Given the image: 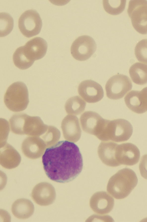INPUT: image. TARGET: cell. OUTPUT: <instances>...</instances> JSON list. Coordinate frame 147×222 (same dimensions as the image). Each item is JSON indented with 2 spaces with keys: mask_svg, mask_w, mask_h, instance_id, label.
<instances>
[{
  "mask_svg": "<svg viewBox=\"0 0 147 222\" xmlns=\"http://www.w3.org/2000/svg\"><path fill=\"white\" fill-rule=\"evenodd\" d=\"M42 159L47 176L57 182L65 183L73 180L83 168L82 157L79 148L68 141H59L47 148Z\"/></svg>",
  "mask_w": 147,
  "mask_h": 222,
  "instance_id": "6da1fadb",
  "label": "cell"
},
{
  "mask_svg": "<svg viewBox=\"0 0 147 222\" xmlns=\"http://www.w3.org/2000/svg\"><path fill=\"white\" fill-rule=\"evenodd\" d=\"M138 182L137 176L133 170L127 168H123L110 178L107 190L115 199H123L130 194Z\"/></svg>",
  "mask_w": 147,
  "mask_h": 222,
  "instance_id": "7a4b0ae2",
  "label": "cell"
},
{
  "mask_svg": "<svg viewBox=\"0 0 147 222\" xmlns=\"http://www.w3.org/2000/svg\"><path fill=\"white\" fill-rule=\"evenodd\" d=\"M9 123L11 131L13 133L34 136L42 135L48 126L40 117L30 116L24 113L13 114L10 118Z\"/></svg>",
  "mask_w": 147,
  "mask_h": 222,
  "instance_id": "3957f363",
  "label": "cell"
},
{
  "mask_svg": "<svg viewBox=\"0 0 147 222\" xmlns=\"http://www.w3.org/2000/svg\"><path fill=\"white\" fill-rule=\"evenodd\" d=\"M133 131L132 125L125 119H106L98 138L104 141L111 140L118 142H123L130 138Z\"/></svg>",
  "mask_w": 147,
  "mask_h": 222,
  "instance_id": "277c9868",
  "label": "cell"
},
{
  "mask_svg": "<svg viewBox=\"0 0 147 222\" xmlns=\"http://www.w3.org/2000/svg\"><path fill=\"white\" fill-rule=\"evenodd\" d=\"M4 103L10 110L17 112L23 111L29 102L27 87L23 82L13 83L8 88L4 97Z\"/></svg>",
  "mask_w": 147,
  "mask_h": 222,
  "instance_id": "5b68a950",
  "label": "cell"
},
{
  "mask_svg": "<svg viewBox=\"0 0 147 222\" xmlns=\"http://www.w3.org/2000/svg\"><path fill=\"white\" fill-rule=\"evenodd\" d=\"M127 12L134 29L141 34H147V1H130Z\"/></svg>",
  "mask_w": 147,
  "mask_h": 222,
  "instance_id": "8992f818",
  "label": "cell"
},
{
  "mask_svg": "<svg viewBox=\"0 0 147 222\" xmlns=\"http://www.w3.org/2000/svg\"><path fill=\"white\" fill-rule=\"evenodd\" d=\"M132 87V82L127 76L115 75L108 80L105 85L107 97L114 100L120 99L131 90Z\"/></svg>",
  "mask_w": 147,
  "mask_h": 222,
  "instance_id": "52a82bcc",
  "label": "cell"
},
{
  "mask_svg": "<svg viewBox=\"0 0 147 222\" xmlns=\"http://www.w3.org/2000/svg\"><path fill=\"white\" fill-rule=\"evenodd\" d=\"M18 23L21 32L28 38L38 34L42 25L40 15L34 10H29L24 12L20 17Z\"/></svg>",
  "mask_w": 147,
  "mask_h": 222,
  "instance_id": "ba28073f",
  "label": "cell"
},
{
  "mask_svg": "<svg viewBox=\"0 0 147 222\" xmlns=\"http://www.w3.org/2000/svg\"><path fill=\"white\" fill-rule=\"evenodd\" d=\"M96 48V45L93 38L89 36L83 35L74 41L70 50L74 59L83 61L89 59L94 53Z\"/></svg>",
  "mask_w": 147,
  "mask_h": 222,
  "instance_id": "9c48e42d",
  "label": "cell"
},
{
  "mask_svg": "<svg viewBox=\"0 0 147 222\" xmlns=\"http://www.w3.org/2000/svg\"><path fill=\"white\" fill-rule=\"evenodd\" d=\"M140 153L135 145L130 143L118 144L116 149L115 158L119 165H133L139 161Z\"/></svg>",
  "mask_w": 147,
  "mask_h": 222,
  "instance_id": "30bf717a",
  "label": "cell"
},
{
  "mask_svg": "<svg viewBox=\"0 0 147 222\" xmlns=\"http://www.w3.org/2000/svg\"><path fill=\"white\" fill-rule=\"evenodd\" d=\"M21 48L26 57L33 64L34 61L40 59L45 56L47 44L43 38L36 37L28 41Z\"/></svg>",
  "mask_w": 147,
  "mask_h": 222,
  "instance_id": "8fae6325",
  "label": "cell"
},
{
  "mask_svg": "<svg viewBox=\"0 0 147 222\" xmlns=\"http://www.w3.org/2000/svg\"><path fill=\"white\" fill-rule=\"evenodd\" d=\"M79 95L86 102L90 103L97 102L103 98V88L97 82L90 80L81 82L78 87Z\"/></svg>",
  "mask_w": 147,
  "mask_h": 222,
  "instance_id": "7c38bea8",
  "label": "cell"
},
{
  "mask_svg": "<svg viewBox=\"0 0 147 222\" xmlns=\"http://www.w3.org/2000/svg\"><path fill=\"white\" fill-rule=\"evenodd\" d=\"M56 196L54 188L51 184L47 182H41L36 185L31 193L34 201L41 206H47L52 204Z\"/></svg>",
  "mask_w": 147,
  "mask_h": 222,
  "instance_id": "4fadbf2b",
  "label": "cell"
},
{
  "mask_svg": "<svg viewBox=\"0 0 147 222\" xmlns=\"http://www.w3.org/2000/svg\"><path fill=\"white\" fill-rule=\"evenodd\" d=\"M127 107L132 111L139 114L147 111V87L141 91L132 90L124 98Z\"/></svg>",
  "mask_w": 147,
  "mask_h": 222,
  "instance_id": "5bb4252c",
  "label": "cell"
},
{
  "mask_svg": "<svg viewBox=\"0 0 147 222\" xmlns=\"http://www.w3.org/2000/svg\"><path fill=\"white\" fill-rule=\"evenodd\" d=\"M46 145L39 137L32 136L26 138L21 146L22 152L26 157L36 159L40 157L43 154Z\"/></svg>",
  "mask_w": 147,
  "mask_h": 222,
  "instance_id": "9a60e30c",
  "label": "cell"
},
{
  "mask_svg": "<svg viewBox=\"0 0 147 222\" xmlns=\"http://www.w3.org/2000/svg\"><path fill=\"white\" fill-rule=\"evenodd\" d=\"M61 128L64 137L68 141L76 142L80 138L81 130L78 118L76 116L67 115L62 121Z\"/></svg>",
  "mask_w": 147,
  "mask_h": 222,
  "instance_id": "2e32d148",
  "label": "cell"
},
{
  "mask_svg": "<svg viewBox=\"0 0 147 222\" xmlns=\"http://www.w3.org/2000/svg\"><path fill=\"white\" fill-rule=\"evenodd\" d=\"M114 204L113 198L104 192L95 193L90 200V205L92 209L99 214L109 213L113 209Z\"/></svg>",
  "mask_w": 147,
  "mask_h": 222,
  "instance_id": "e0dca14e",
  "label": "cell"
},
{
  "mask_svg": "<svg viewBox=\"0 0 147 222\" xmlns=\"http://www.w3.org/2000/svg\"><path fill=\"white\" fill-rule=\"evenodd\" d=\"M21 161L20 154L11 145L6 143L1 147L0 162L3 168L9 169L15 168Z\"/></svg>",
  "mask_w": 147,
  "mask_h": 222,
  "instance_id": "ac0fdd59",
  "label": "cell"
},
{
  "mask_svg": "<svg viewBox=\"0 0 147 222\" xmlns=\"http://www.w3.org/2000/svg\"><path fill=\"white\" fill-rule=\"evenodd\" d=\"M118 144L111 141L102 142L98 149V156L102 162L105 165L111 167L119 165L115 158V151Z\"/></svg>",
  "mask_w": 147,
  "mask_h": 222,
  "instance_id": "d6986e66",
  "label": "cell"
},
{
  "mask_svg": "<svg viewBox=\"0 0 147 222\" xmlns=\"http://www.w3.org/2000/svg\"><path fill=\"white\" fill-rule=\"evenodd\" d=\"M34 211L33 204L29 200L21 198L16 200L11 206L13 215L20 219H27L31 217Z\"/></svg>",
  "mask_w": 147,
  "mask_h": 222,
  "instance_id": "ffe728a7",
  "label": "cell"
},
{
  "mask_svg": "<svg viewBox=\"0 0 147 222\" xmlns=\"http://www.w3.org/2000/svg\"><path fill=\"white\" fill-rule=\"evenodd\" d=\"M102 117L98 113L92 111H86L80 118V124L83 130L93 135L97 124Z\"/></svg>",
  "mask_w": 147,
  "mask_h": 222,
  "instance_id": "44dd1931",
  "label": "cell"
},
{
  "mask_svg": "<svg viewBox=\"0 0 147 222\" xmlns=\"http://www.w3.org/2000/svg\"><path fill=\"white\" fill-rule=\"evenodd\" d=\"M130 76L135 83L143 85L147 83V65L139 62L132 65L129 70Z\"/></svg>",
  "mask_w": 147,
  "mask_h": 222,
  "instance_id": "7402d4cb",
  "label": "cell"
},
{
  "mask_svg": "<svg viewBox=\"0 0 147 222\" xmlns=\"http://www.w3.org/2000/svg\"><path fill=\"white\" fill-rule=\"evenodd\" d=\"M86 104V102L81 98L76 96L67 101L65 105V110L68 114L78 115L84 110Z\"/></svg>",
  "mask_w": 147,
  "mask_h": 222,
  "instance_id": "603a6c76",
  "label": "cell"
},
{
  "mask_svg": "<svg viewBox=\"0 0 147 222\" xmlns=\"http://www.w3.org/2000/svg\"><path fill=\"white\" fill-rule=\"evenodd\" d=\"M60 136V131L55 126L49 125L45 132L39 137L44 142L47 147H48L57 143Z\"/></svg>",
  "mask_w": 147,
  "mask_h": 222,
  "instance_id": "cb8c5ba5",
  "label": "cell"
},
{
  "mask_svg": "<svg viewBox=\"0 0 147 222\" xmlns=\"http://www.w3.org/2000/svg\"><path fill=\"white\" fill-rule=\"evenodd\" d=\"M126 2V0H103V4L107 12L111 15H117L124 10Z\"/></svg>",
  "mask_w": 147,
  "mask_h": 222,
  "instance_id": "d4e9b609",
  "label": "cell"
},
{
  "mask_svg": "<svg viewBox=\"0 0 147 222\" xmlns=\"http://www.w3.org/2000/svg\"><path fill=\"white\" fill-rule=\"evenodd\" d=\"M13 26L12 18L8 14L0 13V37L5 36L12 30Z\"/></svg>",
  "mask_w": 147,
  "mask_h": 222,
  "instance_id": "484cf974",
  "label": "cell"
},
{
  "mask_svg": "<svg viewBox=\"0 0 147 222\" xmlns=\"http://www.w3.org/2000/svg\"><path fill=\"white\" fill-rule=\"evenodd\" d=\"M134 53L138 61L147 64V39H142L137 43Z\"/></svg>",
  "mask_w": 147,
  "mask_h": 222,
  "instance_id": "4316f807",
  "label": "cell"
},
{
  "mask_svg": "<svg viewBox=\"0 0 147 222\" xmlns=\"http://www.w3.org/2000/svg\"><path fill=\"white\" fill-rule=\"evenodd\" d=\"M139 169L141 176L147 179V154L142 157L139 164Z\"/></svg>",
  "mask_w": 147,
  "mask_h": 222,
  "instance_id": "83f0119b",
  "label": "cell"
}]
</instances>
